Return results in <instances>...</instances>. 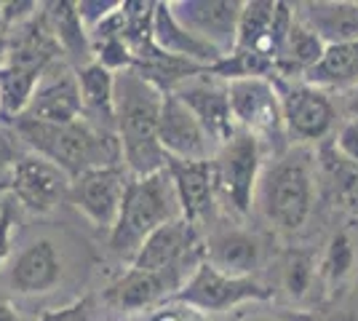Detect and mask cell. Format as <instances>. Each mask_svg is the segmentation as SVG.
Returning <instances> with one entry per match:
<instances>
[{"mask_svg": "<svg viewBox=\"0 0 358 321\" xmlns=\"http://www.w3.org/2000/svg\"><path fill=\"white\" fill-rule=\"evenodd\" d=\"M78 86H80V99H83V118L96 123L99 129L115 131V80L110 70L91 62L86 67L75 70Z\"/></svg>", "mask_w": 358, "mask_h": 321, "instance_id": "cell-22", "label": "cell"}, {"mask_svg": "<svg viewBox=\"0 0 358 321\" xmlns=\"http://www.w3.org/2000/svg\"><path fill=\"white\" fill-rule=\"evenodd\" d=\"M166 171L171 174V183L177 190L182 220L201 230L209 225L217 209V183H214V166L211 161H179L169 158Z\"/></svg>", "mask_w": 358, "mask_h": 321, "instance_id": "cell-15", "label": "cell"}, {"mask_svg": "<svg viewBox=\"0 0 358 321\" xmlns=\"http://www.w3.org/2000/svg\"><path fill=\"white\" fill-rule=\"evenodd\" d=\"M73 180L57 164L38 153H27L14 171L11 196L32 214H51L64 199H70Z\"/></svg>", "mask_w": 358, "mask_h": 321, "instance_id": "cell-13", "label": "cell"}, {"mask_svg": "<svg viewBox=\"0 0 358 321\" xmlns=\"http://www.w3.org/2000/svg\"><path fill=\"white\" fill-rule=\"evenodd\" d=\"M64 262L54 241L38 238L24 246L8 271V284L19 294H45L62 281Z\"/></svg>", "mask_w": 358, "mask_h": 321, "instance_id": "cell-18", "label": "cell"}, {"mask_svg": "<svg viewBox=\"0 0 358 321\" xmlns=\"http://www.w3.org/2000/svg\"><path fill=\"white\" fill-rule=\"evenodd\" d=\"M139 321H209V316L201 313V311H195V308L182 306L177 300H169L164 306L148 311Z\"/></svg>", "mask_w": 358, "mask_h": 321, "instance_id": "cell-32", "label": "cell"}, {"mask_svg": "<svg viewBox=\"0 0 358 321\" xmlns=\"http://www.w3.org/2000/svg\"><path fill=\"white\" fill-rule=\"evenodd\" d=\"M120 3H123V0H78L75 8H78L80 22L86 24V30L91 32L96 24H102L113 11H118Z\"/></svg>", "mask_w": 358, "mask_h": 321, "instance_id": "cell-31", "label": "cell"}, {"mask_svg": "<svg viewBox=\"0 0 358 321\" xmlns=\"http://www.w3.org/2000/svg\"><path fill=\"white\" fill-rule=\"evenodd\" d=\"M158 139L169 158L179 161H211L220 150L206 129L174 94H164L161 121H158Z\"/></svg>", "mask_w": 358, "mask_h": 321, "instance_id": "cell-14", "label": "cell"}, {"mask_svg": "<svg viewBox=\"0 0 358 321\" xmlns=\"http://www.w3.org/2000/svg\"><path fill=\"white\" fill-rule=\"evenodd\" d=\"M334 145H337V150L350 161V164H356L358 166V121H345L340 126V131H337V137H334Z\"/></svg>", "mask_w": 358, "mask_h": 321, "instance_id": "cell-35", "label": "cell"}, {"mask_svg": "<svg viewBox=\"0 0 358 321\" xmlns=\"http://www.w3.org/2000/svg\"><path fill=\"white\" fill-rule=\"evenodd\" d=\"M315 161H318V180H324L331 193L334 204L340 209L358 214V166L350 164L334 145V139H327L315 148Z\"/></svg>", "mask_w": 358, "mask_h": 321, "instance_id": "cell-24", "label": "cell"}, {"mask_svg": "<svg viewBox=\"0 0 358 321\" xmlns=\"http://www.w3.org/2000/svg\"><path fill=\"white\" fill-rule=\"evenodd\" d=\"M315 89L324 92H350L358 86V41L353 43H337L327 46L321 62L308 76L302 78Z\"/></svg>", "mask_w": 358, "mask_h": 321, "instance_id": "cell-25", "label": "cell"}, {"mask_svg": "<svg viewBox=\"0 0 358 321\" xmlns=\"http://www.w3.org/2000/svg\"><path fill=\"white\" fill-rule=\"evenodd\" d=\"M152 43L161 48L164 54L174 57V59L190 62L198 67H214L217 62L222 59V54L214 46L203 43L201 38H195L190 30H185L179 24L169 0L166 3H155V16H152Z\"/></svg>", "mask_w": 358, "mask_h": 321, "instance_id": "cell-19", "label": "cell"}, {"mask_svg": "<svg viewBox=\"0 0 358 321\" xmlns=\"http://www.w3.org/2000/svg\"><path fill=\"white\" fill-rule=\"evenodd\" d=\"M294 14L327 46L358 41V3L353 0H308L294 6Z\"/></svg>", "mask_w": 358, "mask_h": 321, "instance_id": "cell-21", "label": "cell"}, {"mask_svg": "<svg viewBox=\"0 0 358 321\" xmlns=\"http://www.w3.org/2000/svg\"><path fill=\"white\" fill-rule=\"evenodd\" d=\"M270 297H273V290L265 287L262 281L224 276L203 260L193 271V276L187 278V284L171 300L211 316V313L236 311V308L246 306V303H265Z\"/></svg>", "mask_w": 358, "mask_h": 321, "instance_id": "cell-8", "label": "cell"}, {"mask_svg": "<svg viewBox=\"0 0 358 321\" xmlns=\"http://www.w3.org/2000/svg\"><path fill=\"white\" fill-rule=\"evenodd\" d=\"M259 241L246 230H217L203 238V260L224 276L254 278L259 268Z\"/></svg>", "mask_w": 358, "mask_h": 321, "instance_id": "cell-20", "label": "cell"}, {"mask_svg": "<svg viewBox=\"0 0 358 321\" xmlns=\"http://www.w3.org/2000/svg\"><path fill=\"white\" fill-rule=\"evenodd\" d=\"M164 94L150 86L134 70L115 80V134L120 139L123 166L131 177H150L164 171L169 155L158 139Z\"/></svg>", "mask_w": 358, "mask_h": 321, "instance_id": "cell-2", "label": "cell"}, {"mask_svg": "<svg viewBox=\"0 0 358 321\" xmlns=\"http://www.w3.org/2000/svg\"><path fill=\"white\" fill-rule=\"evenodd\" d=\"M230 110L238 131H246L262 142V148L270 145L273 158L286 153L292 145L286 137L284 110L281 97L275 92V83L270 78H241L227 83Z\"/></svg>", "mask_w": 358, "mask_h": 321, "instance_id": "cell-5", "label": "cell"}, {"mask_svg": "<svg viewBox=\"0 0 358 321\" xmlns=\"http://www.w3.org/2000/svg\"><path fill=\"white\" fill-rule=\"evenodd\" d=\"M6 57H8V30L0 24V67L6 64Z\"/></svg>", "mask_w": 358, "mask_h": 321, "instance_id": "cell-39", "label": "cell"}, {"mask_svg": "<svg viewBox=\"0 0 358 321\" xmlns=\"http://www.w3.org/2000/svg\"><path fill=\"white\" fill-rule=\"evenodd\" d=\"M171 14L185 30L214 46L222 57L236 48L238 19L243 3L238 0H169Z\"/></svg>", "mask_w": 358, "mask_h": 321, "instance_id": "cell-11", "label": "cell"}, {"mask_svg": "<svg viewBox=\"0 0 358 321\" xmlns=\"http://www.w3.org/2000/svg\"><path fill=\"white\" fill-rule=\"evenodd\" d=\"M185 284L187 278L177 273H150L129 268L118 281H113L105 290V300L126 313H142L169 303Z\"/></svg>", "mask_w": 358, "mask_h": 321, "instance_id": "cell-17", "label": "cell"}, {"mask_svg": "<svg viewBox=\"0 0 358 321\" xmlns=\"http://www.w3.org/2000/svg\"><path fill=\"white\" fill-rule=\"evenodd\" d=\"M313 268L315 262L308 252H292L289 260L284 265V287L289 292V297H305L310 290V281H313Z\"/></svg>", "mask_w": 358, "mask_h": 321, "instance_id": "cell-29", "label": "cell"}, {"mask_svg": "<svg viewBox=\"0 0 358 321\" xmlns=\"http://www.w3.org/2000/svg\"><path fill=\"white\" fill-rule=\"evenodd\" d=\"M262 155H265L262 142L246 131H238L211 158L217 196L243 217L254 209L257 185L262 177Z\"/></svg>", "mask_w": 358, "mask_h": 321, "instance_id": "cell-7", "label": "cell"}, {"mask_svg": "<svg viewBox=\"0 0 358 321\" xmlns=\"http://www.w3.org/2000/svg\"><path fill=\"white\" fill-rule=\"evenodd\" d=\"M19 139L27 145L30 153L48 158L51 164L70 177H80L94 169L123 166L120 155V139L115 131L99 129L89 118H78L73 123H38L30 118L11 121Z\"/></svg>", "mask_w": 358, "mask_h": 321, "instance_id": "cell-1", "label": "cell"}, {"mask_svg": "<svg viewBox=\"0 0 358 321\" xmlns=\"http://www.w3.org/2000/svg\"><path fill=\"white\" fill-rule=\"evenodd\" d=\"M45 16L51 32L57 38V43L62 48V57L67 62H73L75 70L86 67L94 62V48H91V35L86 30V24L80 22L75 0H59V3H48L45 6Z\"/></svg>", "mask_w": 358, "mask_h": 321, "instance_id": "cell-23", "label": "cell"}, {"mask_svg": "<svg viewBox=\"0 0 358 321\" xmlns=\"http://www.w3.org/2000/svg\"><path fill=\"white\" fill-rule=\"evenodd\" d=\"M345 107H348L350 118H353V121H358V86L348 92V102H345Z\"/></svg>", "mask_w": 358, "mask_h": 321, "instance_id": "cell-38", "label": "cell"}, {"mask_svg": "<svg viewBox=\"0 0 358 321\" xmlns=\"http://www.w3.org/2000/svg\"><path fill=\"white\" fill-rule=\"evenodd\" d=\"M19 118L54 123V126L83 118V99H80V86H78L75 70L57 62L43 76L41 86L32 94V102L27 105L24 115H19Z\"/></svg>", "mask_w": 358, "mask_h": 321, "instance_id": "cell-16", "label": "cell"}, {"mask_svg": "<svg viewBox=\"0 0 358 321\" xmlns=\"http://www.w3.org/2000/svg\"><path fill=\"white\" fill-rule=\"evenodd\" d=\"M174 220H182V209L171 174L164 169L150 177H131L123 196L118 222L110 230V249L120 257L134 260L139 246L155 230Z\"/></svg>", "mask_w": 358, "mask_h": 321, "instance_id": "cell-4", "label": "cell"}, {"mask_svg": "<svg viewBox=\"0 0 358 321\" xmlns=\"http://www.w3.org/2000/svg\"><path fill=\"white\" fill-rule=\"evenodd\" d=\"M129 180H131V174L126 171V166L94 169V171H86L73 180L70 201L91 225L113 230L120 217Z\"/></svg>", "mask_w": 358, "mask_h": 321, "instance_id": "cell-10", "label": "cell"}, {"mask_svg": "<svg viewBox=\"0 0 358 321\" xmlns=\"http://www.w3.org/2000/svg\"><path fill=\"white\" fill-rule=\"evenodd\" d=\"M0 321H22L19 313H16V308L6 297H0Z\"/></svg>", "mask_w": 358, "mask_h": 321, "instance_id": "cell-37", "label": "cell"}, {"mask_svg": "<svg viewBox=\"0 0 358 321\" xmlns=\"http://www.w3.org/2000/svg\"><path fill=\"white\" fill-rule=\"evenodd\" d=\"M41 8L43 6L41 3H32V0H8V3H0V24L11 32L16 27H22L24 22H30Z\"/></svg>", "mask_w": 358, "mask_h": 321, "instance_id": "cell-30", "label": "cell"}, {"mask_svg": "<svg viewBox=\"0 0 358 321\" xmlns=\"http://www.w3.org/2000/svg\"><path fill=\"white\" fill-rule=\"evenodd\" d=\"M203 262V238L201 230L187 220H174L150 236L131 260V268L150 273H177L190 278Z\"/></svg>", "mask_w": 358, "mask_h": 321, "instance_id": "cell-9", "label": "cell"}, {"mask_svg": "<svg viewBox=\"0 0 358 321\" xmlns=\"http://www.w3.org/2000/svg\"><path fill=\"white\" fill-rule=\"evenodd\" d=\"M353 260H356V255H353V241L348 238V233H334L331 238H329L327 244V252H324V260H321V276L331 281V284H337V281H343L345 276L353 271Z\"/></svg>", "mask_w": 358, "mask_h": 321, "instance_id": "cell-27", "label": "cell"}, {"mask_svg": "<svg viewBox=\"0 0 358 321\" xmlns=\"http://www.w3.org/2000/svg\"><path fill=\"white\" fill-rule=\"evenodd\" d=\"M171 94L201 121V126L206 129V134L214 139L217 148H222L224 142H230L238 134L236 121H233V110H230L227 83L222 78L211 76L206 70L201 76L185 80Z\"/></svg>", "mask_w": 358, "mask_h": 321, "instance_id": "cell-12", "label": "cell"}, {"mask_svg": "<svg viewBox=\"0 0 358 321\" xmlns=\"http://www.w3.org/2000/svg\"><path fill=\"white\" fill-rule=\"evenodd\" d=\"M233 321H292L289 316H281V313H252V316H238Z\"/></svg>", "mask_w": 358, "mask_h": 321, "instance_id": "cell-36", "label": "cell"}, {"mask_svg": "<svg viewBox=\"0 0 358 321\" xmlns=\"http://www.w3.org/2000/svg\"><path fill=\"white\" fill-rule=\"evenodd\" d=\"M41 80H43V76L22 70V67H11V64L0 67V115H3V123H11L19 115H24Z\"/></svg>", "mask_w": 358, "mask_h": 321, "instance_id": "cell-26", "label": "cell"}, {"mask_svg": "<svg viewBox=\"0 0 358 321\" xmlns=\"http://www.w3.org/2000/svg\"><path fill=\"white\" fill-rule=\"evenodd\" d=\"M270 80L275 83V92L281 97L289 145L318 148L321 142H327L337 126V107L329 92L315 89L305 80H281V78H270Z\"/></svg>", "mask_w": 358, "mask_h": 321, "instance_id": "cell-6", "label": "cell"}, {"mask_svg": "<svg viewBox=\"0 0 358 321\" xmlns=\"http://www.w3.org/2000/svg\"><path fill=\"white\" fill-rule=\"evenodd\" d=\"M16 204L0 199V271L11 257V244H14V225H16Z\"/></svg>", "mask_w": 358, "mask_h": 321, "instance_id": "cell-34", "label": "cell"}, {"mask_svg": "<svg viewBox=\"0 0 358 321\" xmlns=\"http://www.w3.org/2000/svg\"><path fill=\"white\" fill-rule=\"evenodd\" d=\"M94 316H96L94 297H80L70 306L57 308V311H45L38 321H94Z\"/></svg>", "mask_w": 358, "mask_h": 321, "instance_id": "cell-33", "label": "cell"}, {"mask_svg": "<svg viewBox=\"0 0 358 321\" xmlns=\"http://www.w3.org/2000/svg\"><path fill=\"white\" fill-rule=\"evenodd\" d=\"M30 153L27 145L19 139L11 123H0V199L3 193H11V183H14V171L19 161Z\"/></svg>", "mask_w": 358, "mask_h": 321, "instance_id": "cell-28", "label": "cell"}, {"mask_svg": "<svg viewBox=\"0 0 358 321\" xmlns=\"http://www.w3.org/2000/svg\"><path fill=\"white\" fill-rule=\"evenodd\" d=\"M318 196V161L313 148L292 145L275 155L257 185L254 204L270 225L284 233H297L310 220Z\"/></svg>", "mask_w": 358, "mask_h": 321, "instance_id": "cell-3", "label": "cell"}]
</instances>
